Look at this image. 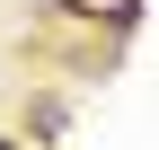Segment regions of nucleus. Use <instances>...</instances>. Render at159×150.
I'll return each mask as SVG.
<instances>
[{
  "label": "nucleus",
  "instance_id": "f257e3e1",
  "mask_svg": "<svg viewBox=\"0 0 159 150\" xmlns=\"http://www.w3.org/2000/svg\"><path fill=\"white\" fill-rule=\"evenodd\" d=\"M0 150H18V141H9V133H0Z\"/></svg>",
  "mask_w": 159,
  "mask_h": 150
}]
</instances>
